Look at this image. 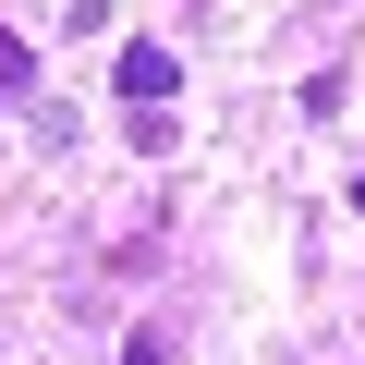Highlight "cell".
<instances>
[{
    "instance_id": "3957f363",
    "label": "cell",
    "mask_w": 365,
    "mask_h": 365,
    "mask_svg": "<svg viewBox=\"0 0 365 365\" xmlns=\"http://www.w3.org/2000/svg\"><path fill=\"white\" fill-rule=\"evenodd\" d=\"M122 365H170V329H134V341H122Z\"/></svg>"
},
{
    "instance_id": "6da1fadb",
    "label": "cell",
    "mask_w": 365,
    "mask_h": 365,
    "mask_svg": "<svg viewBox=\"0 0 365 365\" xmlns=\"http://www.w3.org/2000/svg\"><path fill=\"white\" fill-rule=\"evenodd\" d=\"M110 86H122V110H158V98H170V86H182V61H170V49H158V37H134V49H122V73H110Z\"/></svg>"
},
{
    "instance_id": "7a4b0ae2",
    "label": "cell",
    "mask_w": 365,
    "mask_h": 365,
    "mask_svg": "<svg viewBox=\"0 0 365 365\" xmlns=\"http://www.w3.org/2000/svg\"><path fill=\"white\" fill-rule=\"evenodd\" d=\"M25 86H37V49H25L13 25H0V98H25Z\"/></svg>"
}]
</instances>
